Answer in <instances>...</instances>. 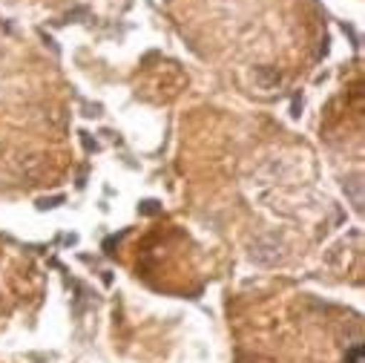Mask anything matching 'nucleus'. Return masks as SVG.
Returning a JSON list of instances; mask_svg holds the SVG:
<instances>
[{
  "instance_id": "f257e3e1",
  "label": "nucleus",
  "mask_w": 365,
  "mask_h": 363,
  "mask_svg": "<svg viewBox=\"0 0 365 363\" xmlns=\"http://www.w3.org/2000/svg\"><path fill=\"white\" fill-rule=\"evenodd\" d=\"M250 257H253V262H259V265H277L279 259H282V242L277 239V237H259L253 245H250Z\"/></svg>"
},
{
  "instance_id": "f03ea898",
  "label": "nucleus",
  "mask_w": 365,
  "mask_h": 363,
  "mask_svg": "<svg viewBox=\"0 0 365 363\" xmlns=\"http://www.w3.org/2000/svg\"><path fill=\"white\" fill-rule=\"evenodd\" d=\"M253 78H256L259 89H279V84H282V72L273 66H256Z\"/></svg>"
},
{
  "instance_id": "7ed1b4c3",
  "label": "nucleus",
  "mask_w": 365,
  "mask_h": 363,
  "mask_svg": "<svg viewBox=\"0 0 365 363\" xmlns=\"http://www.w3.org/2000/svg\"><path fill=\"white\" fill-rule=\"evenodd\" d=\"M345 194H351V202H354V208L359 211V208H362V182H359V179L345 182Z\"/></svg>"
},
{
  "instance_id": "20e7f679",
  "label": "nucleus",
  "mask_w": 365,
  "mask_h": 363,
  "mask_svg": "<svg viewBox=\"0 0 365 363\" xmlns=\"http://www.w3.org/2000/svg\"><path fill=\"white\" fill-rule=\"evenodd\" d=\"M345 363H365V349L359 343H354L348 352H345Z\"/></svg>"
},
{
  "instance_id": "39448f33",
  "label": "nucleus",
  "mask_w": 365,
  "mask_h": 363,
  "mask_svg": "<svg viewBox=\"0 0 365 363\" xmlns=\"http://www.w3.org/2000/svg\"><path fill=\"white\" fill-rule=\"evenodd\" d=\"M141 211H144V214H155V211H158V202H144Z\"/></svg>"
}]
</instances>
